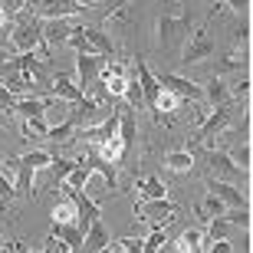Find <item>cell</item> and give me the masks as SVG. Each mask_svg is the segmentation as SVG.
Here are the masks:
<instances>
[{
    "mask_svg": "<svg viewBox=\"0 0 253 253\" xmlns=\"http://www.w3.org/2000/svg\"><path fill=\"white\" fill-rule=\"evenodd\" d=\"M53 220H76V204H73V197L53 207Z\"/></svg>",
    "mask_w": 253,
    "mask_h": 253,
    "instance_id": "cell-37",
    "label": "cell"
},
{
    "mask_svg": "<svg viewBox=\"0 0 253 253\" xmlns=\"http://www.w3.org/2000/svg\"><path fill=\"white\" fill-rule=\"evenodd\" d=\"M247 95H250V79L244 76L240 83L230 85V99H234V102H240V99H244V102H247Z\"/></svg>",
    "mask_w": 253,
    "mask_h": 253,
    "instance_id": "cell-40",
    "label": "cell"
},
{
    "mask_svg": "<svg viewBox=\"0 0 253 253\" xmlns=\"http://www.w3.org/2000/svg\"><path fill=\"white\" fill-rule=\"evenodd\" d=\"M234 112H237V105H234V102L214 105V112L207 115L204 125L197 128V138H201V145H204V148H214V141L220 138L227 128H230V122H234Z\"/></svg>",
    "mask_w": 253,
    "mask_h": 253,
    "instance_id": "cell-4",
    "label": "cell"
},
{
    "mask_svg": "<svg viewBox=\"0 0 253 253\" xmlns=\"http://www.w3.org/2000/svg\"><path fill=\"white\" fill-rule=\"evenodd\" d=\"M10 23H13V17H7V13H3V7H0V27H10Z\"/></svg>",
    "mask_w": 253,
    "mask_h": 253,
    "instance_id": "cell-48",
    "label": "cell"
},
{
    "mask_svg": "<svg viewBox=\"0 0 253 253\" xmlns=\"http://www.w3.org/2000/svg\"><path fill=\"white\" fill-rule=\"evenodd\" d=\"M76 3H79L83 10H89V7H99V0H76Z\"/></svg>",
    "mask_w": 253,
    "mask_h": 253,
    "instance_id": "cell-47",
    "label": "cell"
},
{
    "mask_svg": "<svg viewBox=\"0 0 253 253\" xmlns=\"http://www.w3.org/2000/svg\"><path fill=\"white\" fill-rule=\"evenodd\" d=\"M102 102L99 99H92V95H83L79 102H69V122L76 125V128H83V125H95L102 122Z\"/></svg>",
    "mask_w": 253,
    "mask_h": 253,
    "instance_id": "cell-10",
    "label": "cell"
},
{
    "mask_svg": "<svg viewBox=\"0 0 253 253\" xmlns=\"http://www.w3.org/2000/svg\"><path fill=\"white\" fill-rule=\"evenodd\" d=\"M13 102H17V95H13L7 85L0 83V109H10V112H13Z\"/></svg>",
    "mask_w": 253,
    "mask_h": 253,
    "instance_id": "cell-44",
    "label": "cell"
},
{
    "mask_svg": "<svg viewBox=\"0 0 253 253\" xmlns=\"http://www.w3.org/2000/svg\"><path fill=\"white\" fill-rule=\"evenodd\" d=\"M0 7H3V13H7V17H17L20 10L30 7V0H0Z\"/></svg>",
    "mask_w": 253,
    "mask_h": 253,
    "instance_id": "cell-42",
    "label": "cell"
},
{
    "mask_svg": "<svg viewBox=\"0 0 253 253\" xmlns=\"http://www.w3.org/2000/svg\"><path fill=\"white\" fill-rule=\"evenodd\" d=\"M13 181L7 178V174H3V171H0V204H10V201H13Z\"/></svg>",
    "mask_w": 253,
    "mask_h": 253,
    "instance_id": "cell-41",
    "label": "cell"
},
{
    "mask_svg": "<svg viewBox=\"0 0 253 253\" xmlns=\"http://www.w3.org/2000/svg\"><path fill=\"white\" fill-rule=\"evenodd\" d=\"M220 217H224V220H230V227H244V230H247V227H250V207H224V214H220Z\"/></svg>",
    "mask_w": 253,
    "mask_h": 253,
    "instance_id": "cell-29",
    "label": "cell"
},
{
    "mask_svg": "<svg viewBox=\"0 0 253 253\" xmlns=\"http://www.w3.org/2000/svg\"><path fill=\"white\" fill-rule=\"evenodd\" d=\"M155 76H158V85H161V89H171L178 99H188V102H204V89H201V83H191V79H184V76H178V73H155Z\"/></svg>",
    "mask_w": 253,
    "mask_h": 253,
    "instance_id": "cell-9",
    "label": "cell"
},
{
    "mask_svg": "<svg viewBox=\"0 0 253 253\" xmlns=\"http://www.w3.org/2000/svg\"><path fill=\"white\" fill-rule=\"evenodd\" d=\"M49 161H53V155L49 151H23L17 158V174H13V194L17 197H33V174L43 168H49Z\"/></svg>",
    "mask_w": 253,
    "mask_h": 253,
    "instance_id": "cell-1",
    "label": "cell"
},
{
    "mask_svg": "<svg viewBox=\"0 0 253 253\" xmlns=\"http://www.w3.org/2000/svg\"><path fill=\"white\" fill-rule=\"evenodd\" d=\"M109 250H125V253H141V240L135 237H122L119 244H109Z\"/></svg>",
    "mask_w": 253,
    "mask_h": 253,
    "instance_id": "cell-38",
    "label": "cell"
},
{
    "mask_svg": "<svg viewBox=\"0 0 253 253\" xmlns=\"http://www.w3.org/2000/svg\"><path fill=\"white\" fill-rule=\"evenodd\" d=\"M191 37V13L188 10H181L178 17H165L158 20V43L165 53H174V49H181L184 43H188Z\"/></svg>",
    "mask_w": 253,
    "mask_h": 253,
    "instance_id": "cell-2",
    "label": "cell"
},
{
    "mask_svg": "<svg viewBox=\"0 0 253 253\" xmlns=\"http://www.w3.org/2000/svg\"><path fill=\"white\" fill-rule=\"evenodd\" d=\"M7 56H10V49H7V46H0V66L7 63Z\"/></svg>",
    "mask_w": 253,
    "mask_h": 253,
    "instance_id": "cell-49",
    "label": "cell"
},
{
    "mask_svg": "<svg viewBox=\"0 0 253 253\" xmlns=\"http://www.w3.org/2000/svg\"><path fill=\"white\" fill-rule=\"evenodd\" d=\"M207 191L220 197V201H224V207H244V204H247V194L237 188V184H230V181L207 178Z\"/></svg>",
    "mask_w": 253,
    "mask_h": 253,
    "instance_id": "cell-15",
    "label": "cell"
},
{
    "mask_svg": "<svg viewBox=\"0 0 253 253\" xmlns=\"http://www.w3.org/2000/svg\"><path fill=\"white\" fill-rule=\"evenodd\" d=\"M230 161H234L240 171H250V141H247V138L240 141L234 151H230Z\"/></svg>",
    "mask_w": 253,
    "mask_h": 253,
    "instance_id": "cell-33",
    "label": "cell"
},
{
    "mask_svg": "<svg viewBox=\"0 0 253 253\" xmlns=\"http://www.w3.org/2000/svg\"><path fill=\"white\" fill-rule=\"evenodd\" d=\"M40 43H43V20L20 10V17L13 20V30H10V46L20 49V53H30Z\"/></svg>",
    "mask_w": 253,
    "mask_h": 253,
    "instance_id": "cell-3",
    "label": "cell"
},
{
    "mask_svg": "<svg viewBox=\"0 0 253 253\" xmlns=\"http://www.w3.org/2000/svg\"><path fill=\"white\" fill-rule=\"evenodd\" d=\"M174 250H181V253L204 250V230H194V227H188V230H184V234L174 240Z\"/></svg>",
    "mask_w": 253,
    "mask_h": 253,
    "instance_id": "cell-24",
    "label": "cell"
},
{
    "mask_svg": "<svg viewBox=\"0 0 253 253\" xmlns=\"http://www.w3.org/2000/svg\"><path fill=\"white\" fill-rule=\"evenodd\" d=\"M69 197H73V204H76V224L83 227V234H85V227L102 214V207H99V201H92V197L85 194V188L69 191Z\"/></svg>",
    "mask_w": 253,
    "mask_h": 253,
    "instance_id": "cell-12",
    "label": "cell"
},
{
    "mask_svg": "<svg viewBox=\"0 0 253 253\" xmlns=\"http://www.w3.org/2000/svg\"><path fill=\"white\" fill-rule=\"evenodd\" d=\"M201 214H204L207 220H211V217H220V214H224V201H220L217 194H207L204 197V207H201Z\"/></svg>",
    "mask_w": 253,
    "mask_h": 253,
    "instance_id": "cell-36",
    "label": "cell"
},
{
    "mask_svg": "<svg viewBox=\"0 0 253 253\" xmlns=\"http://www.w3.org/2000/svg\"><path fill=\"white\" fill-rule=\"evenodd\" d=\"M224 7L237 17H247V10H250V0H224Z\"/></svg>",
    "mask_w": 253,
    "mask_h": 253,
    "instance_id": "cell-43",
    "label": "cell"
},
{
    "mask_svg": "<svg viewBox=\"0 0 253 253\" xmlns=\"http://www.w3.org/2000/svg\"><path fill=\"white\" fill-rule=\"evenodd\" d=\"M76 13H83V7L76 0H40L37 3L40 20H59V17H76Z\"/></svg>",
    "mask_w": 253,
    "mask_h": 253,
    "instance_id": "cell-14",
    "label": "cell"
},
{
    "mask_svg": "<svg viewBox=\"0 0 253 253\" xmlns=\"http://www.w3.org/2000/svg\"><path fill=\"white\" fill-rule=\"evenodd\" d=\"M76 165H79V161H73V158H53V161H49V174H53V184H63V178L76 168Z\"/></svg>",
    "mask_w": 253,
    "mask_h": 253,
    "instance_id": "cell-30",
    "label": "cell"
},
{
    "mask_svg": "<svg viewBox=\"0 0 253 253\" xmlns=\"http://www.w3.org/2000/svg\"><path fill=\"white\" fill-rule=\"evenodd\" d=\"M73 33V23L69 17H59V20H43V43L46 46H63L66 40Z\"/></svg>",
    "mask_w": 253,
    "mask_h": 253,
    "instance_id": "cell-18",
    "label": "cell"
},
{
    "mask_svg": "<svg viewBox=\"0 0 253 253\" xmlns=\"http://www.w3.org/2000/svg\"><path fill=\"white\" fill-rule=\"evenodd\" d=\"M125 3H128V0H99V7H109V13H115V10H125Z\"/></svg>",
    "mask_w": 253,
    "mask_h": 253,
    "instance_id": "cell-46",
    "label": "cell"
},
{
    "mask_svg": "<svg viewBox=\"0 0 253 253\" xmlns=\"http://www.w3.org/2000/svg\"><path fill=\"white\" fill-rule=\"evenodd\" d=\"M204 102H211V105H224V102H234L230 99V83H224L220 76H211L204 85Z\"/></svg>",
    "mask_w": 253,
    "mask_h": 253,
    "instance_id": "cell-19",
    "label": "cell"
},
{
    "mask_svg": "<svg viewBox=\"0 0 253 253\" xmlns=\"http://www.w3.org/2000/svg\"><path fill=\"white\" fill-rule=\"evenodd\" d=\"M27 131H33V135H40V138H46L49 125H46V119H43V115H33V119H27Z\"/></svg>",
    "mask_w": 253,
    "mask_h": 253,
    "instance_id": "cell-39",
    "label": "cell"
},
{
    "mask_svg": "<svg viewBox=\"0 0 253 253\" xmlns=\"http://www.w3.org/2000/svg\"><path fill=\"white\" fill-rule=\"evenodd\" d=\"M43 250H46V253H69V250H66V244H63V240H59V237H53V234H49L46 237V244H43Z\"/></svg>",
    "mask_w": 253,
    "mask_h": 253,
    "instance_id": "cell-45",
    "label": "cell"
},
{
    "mask_svg": "<svg viewBox=\"0 0 253 253\" xmlns=\"http://www.w3.org/2000/svg\"><path fill=\"white\" fill-rule=\"evenodd\" d=\"M95 151H99L102 158H109L112 165H125V161H128V151H125L122 138H119V131H115L112 138H105L102 145H95Z\"/></svg>",
    "mask_w": 253,
    "mask_h": 253,
    "instance_id": "cell-21",
    "label": "cell"
},
{
    "mask_svg": "<svg viewBox=\"0 0 253 253\" xmlns=\"http://www.w3.org/2000/svg\"><path fill=\"white\" fill-rule=\"evenodd\" d=\"M165 168L174 171V174L191 171L194 168V151H168V155H165Z\"/></svg>",
    "mask_w": 253,
    "mask_h": 253,
    "instance_id": "cell-23",
    "label": "cell"
},
{
    "mask_svg": "<svg viewBox=\"0 0 253 253\" xmlns=\"http://www.w3.org/2000/svg\"><path fill=\"white\" fill-rule=\"evenodd\" d=\"M66 43H69L76 53H95V49L89 46V40L83 37V27H73V33H69V40H66Z\"/></svg>",
    "mask_w": 253,
    "mask_h": 253,
    "instance_id": "cell-35",
    "label": "cell"
},
{
    "mask_svg": "<svg viewBox=\"0 0 253 253\" xmlns=\"http://www.w3.org/2000/svg\"><path fill=\"white\" fill-rule=\"evenodd\" d=\"M89 178H92V168H89L85 161H79V165H76V168L63 178V184H66V191H79V188L89 184Z\"/></svg>",
    "mask_w": 253,
    "mask_h": 253,
    "instance_id": "cell-25",
    "label": "cell"
},
{
    "mask_svg": "<svg viewBox=\"0 0 253 253\" xmlns=\"http://www.w3.org/2000/svg\"><path fill=\"white\" fill-rule=\"evenodd\" d=\"M135 112L138 109H122L119 112V138H122V145H125V151H135V141H138V119H135Z\"/></svg>",
    "mask_w": 253,
    "mask_h": 253,
    "instance_id": "cell-17",
    "label": "cell"
},
{
    "mask_svg": "<svg viewBox=\"0 0 253 253\" xmlns=\"http://www.w3.org/2000/svg\"><path fill=\"white\" fill-rule=\"evenodd\" d=\"M85 165L92 168V174H99V178L105 181V191H109V194H119V165H112L109 158H102L95 148L85 155Z\"/></svg>",
    "mask_w": 253,
    "mask_h": 253,
    "instance_id": "cell-11",
    "label": "cell"
},
{
    "mask_svg": "<svg viewBox=\"0 0 253 253\" xmlns=\"http://www.w3.org/2000/svg\"><path fill=\"white\" fill-rule=\"evenodd\" d=\"M109 244H112V237H109V230H105V224L95 217L92 224L85 227V237H83V253H99V250H109Z\"/></svg>",
    "mask_w": 253,
    "mask_h": 253,
    "instance_id": "cell-16",
    "label": "cell"
},
{
    "mask_svg": "<svg viewBox=\"0 0 253 253\" xmlns=\"http://www.w3.org/2000/svg\"><path fill=\"white\" fill-rule=\"evenodd\" d=\"M33 3H40V0H33Z\"/></svg>",
    "mask_w": 253,
    "mask_h": 253,
    "instance_id": "cell-50",
    "label": "cell"
},
{
    "mask_svg": "<svg viewBox=\"0 0 253 253\" xmlns=\"http://www.w3.org/2000/svg\"><path fill=\"white\" fill-rule=\"evenodd\" d=\"M138 191H141V197H168V188H165L155 174H151V178H141L138 181Z\"/></svg>",
    "mask_w": 253,
    "mask_h": 253,
    "instance_id": "cell-31",
    "label": "cell"
},
{
    "mask_svg": "<svg viewBox=\"0 0 253 253\" xmlns=\"http://www.w3.org/2000/svg\"><path fill=\"white\" fill-rule=\"evenodd\" d=\"M83 37L89 40V46L95 49V53H102V56H115V46H112V40L105 37L99 27H83Z\"/></svg>",
    "mask_w": 253,
    "mask_h": 253,
    "instance_id": "cell-22",
    "label": "cell"
},
{
    "mask_svg": "<svg viewBox=\"0 0 253 253\" xmlns=\"http://www.w3.org/2000/svg\"><path fill=\"white\" fill-rule=\"evenodd\" d=\"M181 102H184V99H178V95L171 92V89H161L151 109H155V112H178V109H181Z\"/></svg>",
    "mask_w": 253,
    "mask_h": 253,
    "instance_id": "cell-28",
    "label": "cell"
},
{
    "mask_svg": "<svg viewBox=\"0 0 253 253\" xmlns=\"http://www.w3.org/2000/svg\"><path fill=\"white\" fill-rule=\"evenodd\" d=\"M217 56V43L214 37L207 33V30H197L194 37L188 40V46H184V53H181V63L184 66H197V63H207V59Z\"/></svg>",
    "mask_w": 253,
    "mask_h": 253,
    "instance_id": "cell-6",
    "label": "cell"
},
{
    "mask_svg": "<svg viewBox=\"0 0 253 253\" xmlns=\"http://www.w3.org/2000/svg\"><path fill=\"white\" fill-rule=\"evenodd\" d=\"M53 237H59L66 244V250L69 253H83V227L76 224V220H53V230H49Z\"/></svg>",
    "mask_w": 253,
    "mask_h": 253,
    "instance_id": "cell-13",
    "label": "cell"
},
{
    "mask_svg": "<svg viewBox=\"0 0 253 253\" xmlns=\"http://www.w3.org/2000/svg\"><path fill=\"white\" fill-rule=\"evenodd\" d=\"M204 161L207 168H211V178H220V181H230V184H237L240 178H247V171H240L230 161V155L227 151H214V148H204Z\"/></svg>",
    "mask_w": 253,
    "mask_h": 253,
    "instance_id": "cell-8",
    "label": "cell"
},
{
    "mask_svg": "<svg viewBox=\"0 0 253 253\" xmlns=\"http://www.w3.org/2000/svg\"><path fill=\"white\" fill-rule=\"evenodd\" d=\"M73 135H76V125L66 119V122H59V125H49L46 141H53V145H66V141H73Z\"/></svg>",
    "mask_w": 253,
    "mask_h": 253,
    "instance_id": "cell-26",
    "label": "cell"
},
{
    "mask_svg": "<svg viewBox=\"0 0 253 253\" xmlns=\"http://www.w3.org/2000/svg\"><path fill=\"white\" fill-rule=\"evenodd\" d=\"M230 40H234L237 49H247V43H250V23H247V17H240V23H234Z\"/></svg>",
    "mask_w": 253,
    "mask_h": 253,
    "instance_id": "cell-32",
    "label": "cell"
},
{
    "mask_svg": "<svg viewBox=\"0 0 253 253\" xmlns=\"http://www.w3.org/2000/svg\"><path fill=\"white\" fill-rule=\"evenodd\" d=\"M165 244H168L165 230H161V227H155V230L148 234V240H141V250H145V253H155V250H161Z\"/></svg>",
    "mask_w": 253,
    "mask_h": 253,
    "instance_id": "cell-34",
    "label": "cell"
},
{
    "mask_svg": "<svg viewBox=\"0 0 253 253\" xmlns=\"http://www.w3.org/2000/svg\"><path fill=\"white\" fill-rule=\"evenodd\" d=\"M53 95H56V99H66V102H79L85 92L73 83V79H69V76L53 73Z\"/></svg>",
    "mask_w": 253,
    "mask_h": 253,
    "instance_id": "cell-20",
    "label": "cell"
},
{
    "mask_svg": "<svg viewBox=\"0 0 253 253\" xmlns=\"http://www.w3.org/2000/svg\"><path fill=\"white\" fill-rule=\"evenodd\" d=\"M102 63L105 56L102 53H76V76H79V89L89 95L92 85H99V73H102Z\"/></svg>",
    "mask_w": 253,
    "mask_h": 253,
    "instance_id": "cell-7",
    "label": "cell"
},
{
    "mask_svg": "<svg viewBox=\"0 0 253 253\" xmlns=\"http://www.w3.org/2000/svg\"><path fill=\"white\" fill-rule=\"evenodd\" d=\"M122 99H125V105H131V109H145V92H141L138 79H125Z\"/></svg>",
    "mask_w": 253,
    "mask_h": 253,
    "instance_id": "cell-27",
    "label": "cell"
},
{
    "mask_svg": "<svg viewBox=\"0 0 253 253\" xmlns=\"http://www.w3.org/2000/svg\"><path fill=\"white\" fill-rule=\"evenodd\" d=\"M174 204H171L168 197H138V204H135V217L138 220H148V224H171L174 220Z\"/></svg>",
    "mask_w": 253,
    "mask_h": 253,
    "instance_id": "cell-5",
    "label": "cell"
}]
</instances>
